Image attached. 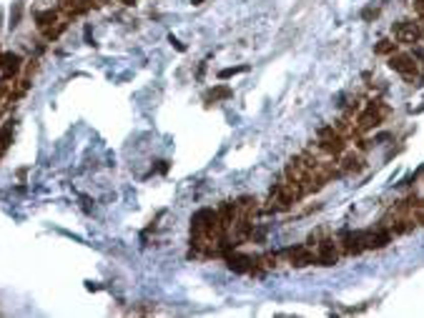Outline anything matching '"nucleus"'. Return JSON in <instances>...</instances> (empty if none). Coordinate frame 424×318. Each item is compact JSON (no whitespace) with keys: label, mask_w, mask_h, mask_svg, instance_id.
<instances>
[{"label":"nucleus","mask_w":424,"mask_h":318,"mask_svg":"<svg viewBox=\"0 0 424 318\" xmlns=\"http://www.w3.org/2000/svg\"><path fill=\"white\" fill-rule=\"evenodd\" d=\"M36 23H38V30H41L43 36L48 40L58 38L63 30H66V25H68V18H63V15H58L55 10H43L36 15Z\"/></svg>","instance_id":"obj_1"},{"label":"nucleus","mask_w":424,"mask_h":318,"mask_svg":"<svg viewBox=\"0 0 424 318\" xmlns=\"http://www.w3.org/2000/svg\"><path fill=\"white\" fill-rule=\"evenodd\" d=\"M327 156H339L346 151V140L341 138V133L334 128V125H327L319 130V143H316Z\"/></svg>","instance_id":"obj_2"},{"label":"nucleus","mask_w":424,"mask_h":318,"mask_svg":"<svg viewBox=\"0 0 424 318\" xmlns=\"http://www.w3.org/2000/svg\"><path fill=\"white\" fill-rule=\"evenodd\" d=\"M389 68L397 70L399 76H404L407 80L417 78V63H414V58L407 55V53H399V55L392 53V58H389Z\"/></svg>","instance_id":"obj_3"},{"label":"nucleus","mask_w":424,"mask_h":318,"mask_svg":"<svg viewBox=\"0 0 424 318\" xmlns=\"http://www.w3.org/2000/svg\"><path fill=\"white\" fill-rule=\"evenodd\" d=\"M386 113V108L379 105V103H372V105H367V111L359 116V123H356V130H372V128H377L379 123H382V116Z\"/></svg>","instance_id":"obj_4"},{"label":"nucleus","mask_w":424,"mask_h":318,"mask_svg":"<svg viewBox=\"0 0 424 318\" xmlns=\"http://www.w3.org/2000/svg\"><path fill=\"white\" fill-rule=\"evenodd\" d=\"M394 38L399 43H417L422 38V28L414 20H402V23L394 25Z\"/></svg>","instance_id":"obj_5"},{"label":"nucleus","mask_w":424,"mask_h":318,"mask_svg":"<svg viewBox=\"0 0 424 318\" xmlns=\"http://www.w3.org/2000/svg\"><path fill=\"white\" fill-rule=\"evenodd\" d=\"M316 261L321 263V266H334L337 261H339V251H337V243L332 238L321 240V243H316Z\"/></svg>","instance_id":"obj_6"},{"label":"nucleus","mask_w":424,"mask_h":318,"mask_svg":"<svg viewBox=\"0 0 424 318\" xmlns=\"http://www.w3.org/2000/svg\"><path fill=\"white\" fill-rule=\"evenodd\" d=\"M284 256L291 261V266H309L316 261V253L309 251V245H294V248H286Z\"/></svg>","instance_id":"obj_7"},{"label":"nucleus","mask_w":424,"mask_h":318,"mask_svg":"<svg viewBox=\"0 0 424 318\" xmlns=\"http://www.w3.org/2000/svg\"><path fill=\"white\" fill-rule=\"evenodd\" d=\"M18 70H20V55H15V53H0V76L5 80H10Z\"/></svg>","instance_id":"obj_8"},{"label":"nucleus","mask_w":424,"mask_h":318,"mask_svg":"<svg viewBox=\"0 0 424 318\" xmlns=\"http://www.w3.org/2000/svg\"><path fill=\"white\" fill-rule=\"evenodd\" d=\"M226 261H229V268L236 271V273H251L256 266L254 258H246V256H239V253H229Z\"/></svg>","instance_id":"obj_9"},{"label":"nucleus","mask_w":424,"mask_h":318,"mask_svg":"<svg viewBox=\"0 0 424 318\" xmlns=\"http://www.w3.org/2000/svg\"><path fill=\"white\" fill-rule=\"evenodd\" d=\"M392 238V233L386 228H377V231H364V248H384Z\"/></svg>","instance_id":"obj_10"},{"label":"nucleus","mask_w":424,"mask_h":318,"mask_svg":"<svg viewBox=\"0 0 424 318\" xmlns=\"http://www.w3.org/2000/svg\"><path fill=\"white\" fill-rule=\"evenodd\" d=\"M58 3H60V10L71 18V15H81L85 10H90L95 0H58Z\"/></svg>","instance_id":"obj_11"},{"label":"nucleus","mask_w":424,"mask_h":318,"mask_svg":"<svg viewBox=\"0 0 424 318\" xmlns=\"http://www.w3.org/2000/svg\"><path fill=\"white\" fill-rule=\"evenodd\" d=\"M397 50V43L394 40H379L377 45H374V53L377 55H389V53H394Z\"/></svg>","instance_id":"obj_12"},{"label":"nucleus","mask_w":424,"mask_h":318,"mask_svg":"<svg viewBox=\"0 0 424 318\" xmlns=\"http://www.w3.org/2000/svg\"><path fill=\"white\" fill-rule=\"evenodd\" d=\"M221 98H231V90L229 88H216L206 95V100H221Z\"/></svg>","instance_id":"obj_13"},{"label":"nucleus","mask_w":424,"mask_h":318,"mask_svg":"<svg viewBox=\"0 0 424 318\" xmlns=\"http://www.w3.org/2000/svg\"><path fill=\"white\" fill-rule=\"evenodd\" d=\"M359 168H362V158L349 156V158L344 160V173H349V170H359Z\"/></svg>","instance_id":"obj_14"},{"label":"nucleus","mask_w":424,"mask_h":318,"mask_svg":"<svg viewBox=\"0 0 424 318\" xmlns=\"http://www.w3.org/2000/svg\"><path fill=\"white\" fill-rule=\"evenodd\" d=\"M244 70H246V65H241V68H226V70H221V73H218V78H231V76L244 73Z\"/></svg>","instance_id":"obj_15"},{"label":"nucleus","mask_w":424,"mask_h":318,"mask_svg":"<svg viewBox=\"0 0 424 318\" xmlns=\"http://www.w3.org/2000/svg\"><path fill=\"white\" fill-rule=\"evenodd\" d=\"M18 20H20V5H15V10L10 13V25H18Z\"/></svg>","instance_id":"obj_16"},{"label":"nucleus","mask_w":424,"mask_h":318,"mask_svg":"<svg viewBox=\"0 0 424 318\" xmlns=\"http://www.w3.org/2000/svg\"><path fill=\"white\" fill-rule=\"evenodd\" d=\"M422 20H424V13H422Z\"/></svg>","instance_id":"obj_17"}]
</instances>
